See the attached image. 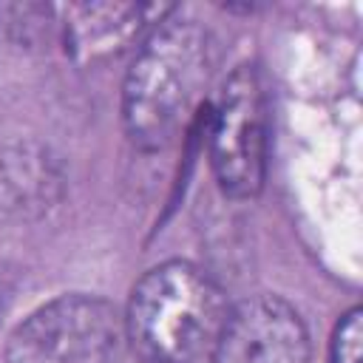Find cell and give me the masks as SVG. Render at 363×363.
Returning a JSON list of instances; mask_svg holds the SVG:
<instances>
[{
	"label": "cell",
	"mask_w": 363,
	"mask_h": 363,
	"mask_svg": "<svg viewBox=\"0 0 363 363\" xmlns=\"http://www.w3.org/2000/svg\"><path fill=\"white\" fill-rule=\"evenodd\" d=\"M269 108L261 74L252 65L235 68L210 119V162L216 182L230 199H252L267 179Z\"/></svg>",
	"instance_id": "cell-4"
},
{
	"label": "cell",
	"mask_w": 363,
	"mask_h": 363,
	"mask_svg": "<svg viewBox=\"0 0 363 363\" xmlns=\"http://www.w3.org/2000/svg\"><path fill=\"white\" fill-rule=\"evenodd\" d=\"M122 337V315L108 301L62 295L11 332L6 363H113Z\"/></svg>",
	"instance_id": "cell-3"
},
{
	"label": "cell",
	"mask_w": 363,
	"mask_h": 363,
	"mask_svg": "<svg viewBox=\"0 0 363 363\" xmlns=\"http://www.w3.org/2000/svg\"><path fill=\"white\" fill-rule=\"evenodd\" d=\"M216 68V40L196 20H162L122 85V122L139 150H164L199 105Z\"/></svg>",
	"instance_id": "cell-1"
},
{
	"label": "cell",
	"mask_w": 363,
	"mask_h": 363,
	"mask_svg": "<svg viewBox=\"0 0 363 363\" xmlns=\"http://www.w3.org/2000/svg\"><path fill=\"white\" fill-rule=\"evenodd\" d=\"M309 335L292 303L252 295L227 309L210 363H306Z\"/></svg>",
	"instance_id": "cell-5"
},
{
	"label": "cell",
	"mask_w": 363,
	"mask_h": 363,
	"mask_svg": "<svg viewBox=\"0 0 363 363\" xmlns=\"http://www.w3.org/2000/svg\"><path fill=\"white\" fill-rule=\"evenodd\" d=\"M62 196V167L40 142L0 147V221H34Z\"/></svg>",
	"instance_id": "cell-6"
},
{
	"label": "cell",
	"mask_w": 363,
	"mask_h": 363,
	"mask_svg": "<svg viewBox=\"0 0 363 363\" xmlns=\"http://www.w3.org/2000/svg\"><path fill=\"white\" fill-rule=\"evenodd\" d=\"M170 6H119V3H99V6H79L74 9L77 20L68 23L74 45L85 57H105L128 45L139 31L153 23L170 17Z\"/></svg>",
	"instance_id": "cell-7"
},
{
	"label": "cell",
	"mask_w": 363,
	"mask_h": 363,
	"mask_svg": "<svg viewBox=\"0 0 363 363\" xmlns=\"http://www.w3.org/2000/svg\"><path fill=\"white\" fill-rule=\"evenodd\" d=\"M360 346H363V309L354 306L335 326L329 343V363H360L363 357Z\"/></svg>",
	"instance_id": "cell-8"
},
{
	"label": "cell",
	"mask_w": 363,
	"mask_h": 363,
	"mask_svg": "<svg viewBox=\"0 0 363 363\" xmlns=\"http://www.w3.org/2000/svg\"><path fill=\"white\" fill-rule=\"evenodd\" d=\"M227 309L221 286L201 267L164 261L133 286L125 337L147 363H201L213 354Z\"/></svg>",
	"instance_id": "cell-2"
}]
</instances>
